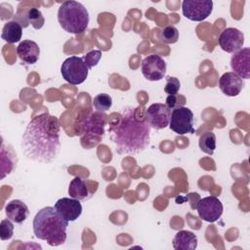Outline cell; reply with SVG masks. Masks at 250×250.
<instances>
[{
    "label": "cell",
    "instance_id": "6da1fadb",
    "mask_svg": "<svg viewBox=\"0 0 250 250\" xmlns=\"http://www.w3.org/2000/svg\"><path fill=\"white\" fill-rule=\"evenodd\" d=\"M61 146L59 119L48 112L33 117L21 140L23 155L42 164L52 163L59 156Z\"/></svg>",
    "mask_w": 250,
    "mask_h": 250
},
{
    "label": "cell",
    "instance_id": "7a4b0ae2",
    "mask_svg": "<svg viewBox=\"0 0 250 250\" xmlns=\"http://www.w3.org/2000/svg\"><path fill=\"white\" fill-rule=\"evenodd\" d=\"M108 133L119 154H138L149 144L150 127L145 116L137 117V107H124L119 117L109 123Z\"/></svg>",
    "mask_w": 250,
    "mask_h": 250
},
{
    "label": "cell",
    "instance_id": "3957f363",
    "mask_svg": "<svg viewBox=\"0 0 250 250\" xmlns=\"http://www.w3.org/2000/svg\"><path fill=\"white\" fill-rule=\"evenodd\" d=\"M68 222L62 219L56 209L46 206L40 209L33 219V232L50 246L62 245L66 240Z\"/></svg>",
    "mask_w": 250,
    "mask_h": 250
},
{
    "label": "cell",
    "instance_id": "277c9868",
    "mask_svg": "<svg viewBox=\"0 0 250 250\" xmlns=\"http://www.w3.org/2000/svg\"><path fill=\"white\" fill-rule=\"evenodd\" d=\"M58 21L61 27L68 33L80 34L88 26L89 13L77 1H64L58 11Z\"/></svg>",
    "mask_w": 250,
    "mask_h": 250
},
{
    "label": "cell",
    "instance_id": "5b68a950",
    "mask_svg": "<svg viewBox=\"0 0 250 250\" xmlns=\"http://www.w3.org/2000/svg\"><path fill=\"white\" fill-rule=\"evenodd\" d=\"M89 68L82 58L71 56L63 61L61 66L62 78L69 84L79 85L83 83L88 76Z\"/></svg>",
    "mask_w": 250,
    "mask_h": 250
},
{
    "label": "cell",
    "instance_id": "8992f818",
    "mask_svg": "<svg viewBox=\"0 0 250 250\" xmlns=\"http://www.w3.org/2000/svg\"><path fill=\"white\" fill-rule=\"evenodd\" d=\"M193 112L188 107L180 106L172 110L169 127L178 135L193 134Z\"/></svg>",
    "mask_w": 250,
    "mask_h": 250
},
{
    "label": "cell",
    "instance_id": "52a82bcc",
    "mask_svg": "<svg viewBox=\"0 0 250 250\" xmlns=\"http://www.w3.org/2000/svg\"><path fill=\"white\" fill-rule=\"evenodd\" d=\"M183 15L192 21H201L207 19L213 11L212 0H184L182 3Z\"/></svg>",
    "mask_w": 250,
    "mask_h": 250
},
{
    "label": "cell",
    "instance_id": "ba28073f",
    "mask_svg": "<svg viewBox=\"0 0 250 250\" xmlns=\"http://www.w3.org/2000/svg\"><path fill=\"white\" fill-rule=\"evenodd\" d=\"M172 110L164 104L156 103L149 105L145 111V118L149 127L160 130L169 125Z\"/></svg>",
    "mask_w": 250,
    "mask_h": 250
},
{
    "label": "cell",
    "instance_id": "9c48e42d",
    "mask_svg": "<svg viewBox=\"0 0 250 250\" xmlns=\"http://www.w3.org/2000/svg\"><path fill=\"white\" fill-rule=\"evenodd\" d=\"M106 117L107 116L101 111L90 113L81 123V134L87 138H94L99 142L104 133Z\"/></svg>",
    "mask_w": 250,
    "mask_h": 250
},
{
    "label": "cell",
    "instance_id": "30bf717a",
    "mask_svg": "<svg viewBox=\"0 0 250 250\" xmlns=\"http://www.w3.org/2000/svg\"><path fill=\"white\" fill-rule=\"evenodd\" d=\"M196 209L199 218L208 223L216 222L223 214V204L216 196H207L199 199Z\"/></svg>",
    "mask_w": 250,
    "mask_h": 250
},
{
    "label": "cell",
    "instance_id": "8fae6325",
    "mask_svg": "<svg viewBox=\"0 0 250 250\" xmlns=\"http://www.w3.org/2000/svg\"><path fill=\"white\" fill-rule=\"evenodd\" d=\"M165 61L158 55H149L142 62V73L149 81H159L166 74Z\"/></svg>",
    "mask_w": 250,
    "mask_h": 250
},
{
    "label": "cell",
    "instance_id": "7c38bea8",
    "mask_svg": "<svg viewBox=\"0 0 250 250\" xmlns=\"http://www.w3.org/2000/svg\"><path fill=\"white\" fill-rule=\"evenodd\" d=\"M219 45L227 53H234L240 50L244 44V34L237 28H225L219 36Z\"/></svg>",
    "mask_w": 250,
    "mask_h": 250
},
{
    "label": "cell",
    "instance_id": "4fadbf2b",
    "mask_svg": "<svg viewBox=\"0 0 250 250\" xmlns=\"http://www.w3.org/2000/svg\"><path fill=\"white\" fill-rule=\"evenodd\" d=\"M54 208L58 214L68 223L76 221L82 213V205L80 200L74 199L72 197L60 198L55 203Z\"/></svg>",
    "mask_w": 250,
    "mask_h": 250
},
{
    "label": "cell",
    "instance_id": "5bb4252c",
    "mask_svg": "<svg viewBox=\"0 0 250 250\" xmlns=\"http://www.w3.org/2000/svg\"><path fill=\"white\" fill-rule=\"evenodd\" d=\"M230 66L232 72L240 78H250V49L241 48L234 52L230 58Z\"/></svg>",
    "mask_w": 250,
    "mask_h": 250
},
{
    "label": "cell",
    "instance_id": "9a60e30c",
    "mask_svg": "<svg viewBox=\"0 0 250 250\" xmlns=\"http://www.w3.org/2000/svg\"><path fill=\"white\" fill-rule=\"evenodd\" d=\"M219 87L226 96L235 97L243 89L244 81L233 72H226L219 80Z\"/></svg>",
    "mask_w": 250,
    "mask_h": 250
},
{
    "label": "cell",
    "instance_id": "2e32d148",
    "mask_svg": "<svg viewBox=\"0 0 250 250\" xmlns=\"http://www.w3.org/2000/svg\"><path fill=\"white\" fill-rule=\"evenodd\" d=\"M19 58L26 64H34L39 60L40 48L32 40H23L17 47Z\"/></svg>",
    "mask_w": 250,
    "mask_h": 250
},
{
    "label": "cell",
    "instance_id": "e0dca14e",
    "mask_svg": "<svg viewBox=\"0 0 250 250\" xmlns=\"http://www.w3.org/2000/svg\"><path fill=\"white\" fill-rule=\"evenodd\" d=\"M5 213L8 219H10L13 223L21 224L27 219L29 210L23 201L20 199H14L6 204Z\"/></svg>",
    "mask_w": 250,
    "mask_h": 250
},
{
    "label": "cell",
    "instance_id": "ac0fdd59",
    "mask_svg": "<svg viewBox=\"0 0 250 250\" xmlns=\"http://www.w3.org/2000/svg\"><path fill=\"white\" fill-rule=\"evenodd\" d=\"M16 21H18L22 27H27L30 23L33 28L41 29L45 23V19L40 10L37 8H29L24 12L22 17H15Z\"/></svg>",
    "mask_w": 250,
    "mask_h": 250
},
{
    "label": "cell",
    "instance_id": "d6986e66",
    "mask_svg": "<svg viewBox=\"0 0 250 250\" xmlns=\"http://www.w3.org/2000/svg\"><path fill=\"white\" fill-rule=\"evenodd\" d=\"M173 247L176 250H194L197 247V237L191 231L180 230L173 239Z\"/></svg>",
    "mask_w": 250,
    "mask_h": 250
},
{
    "label": "cell",
    "instance_id": "ffe728a7",
    "mask_svg": "<svg viewBox=\"0 0 250 250\" xmlns=\"http://www.w3.org/2000/svg\"><path fill=\"white\" fill-rule=\"evenodd\" d=\"M17 154L13 148H5L4 143L1 146V179L10 174L17 166Z\"/></svg>",
    "mask_w": 250,
    "mask_h": 250
},
{
    "label": "cell",
    "instance_id": "44dd1931",
    "mask_svg": "<svg viewBox=\"0 0 250 250\" xmlns=\"http://www.w3.org/2000/svg\"><path fill=\"white\" fill-rule=\"evenodd\" d=\"M22 35V26L16 21H7L3 28L1 37L4 41L13 44L19 42L21 39Z\"/></svg>",
    "mask_w": 250,
    "mask_h": 250
},
{
    "label": "cell",
    "instance_id": "7402d4cb",
    "mask_svg": "<svg viewBox=\"0 0 250 250\" xmlns=\"http://www.w3.org/2000/svg\"><path fill=\"white\" fill-rule=\"evenodd\" d=\"M68 194L70 195V197L77 200L86 199L89 195V190L86 186V183L80 177H75L69 183Z\"/></svg>",
    "mask_w": 250,
    "mask_h": 250
},
{
    "label": "cell",
    "instance_id": "603a6c76",
    "mask_svg": "<svg viewBox=\"0 0 250 250\" xmlns=\"http://www.w3.org/2000/svg\"><path fill=\"white\" fill-rule=\"evenodd\" d=\"M199 148L209 154L212 155L216 148V136L213 132H205L199 137L198 141Z\"/></svg>",
    "mask_w": 250,
    "mask_h": 250
},
{
    "label": "cell",
    "instance_id": "cb8c5ba5",
    "mask_svg": "<svg viewBox=\"0 0 250 250\" xmlns=\"http://www.w3.org/2000/svg\"><path fill=\"white\" fill-rule=\"evenodd\" d=\"M112 105V99L108 94L101 93L98 94L93 100V106L97 111L104 112L107 111Z\"/></svg>",
    "mask_w": 250,
    "mask_h": 250
},
{
    "label": "cell",
    "instance_id": "d4e9b609",
    "mask_svg": "<svg viewBox=\"0 0 250 250\" xmlns=\"http://www.w3.org/2000/svg\"><path fill=\"white\" fill-rule=\"evenodd\" d=\"M161 40L166 44L176 43L179 39V30L174 25L165 26L160 33Z\"/></svg>",
    "mask_w": 250,
    "mask_h": 250
},
{
    "label": "cell",
    "instance_id": "484cf974",
    "mask_svg": "<svg viewBox=\"0 0 250 250\" xmlns=\"http://www.w3.org/2000/svg\"><path fill=\"white\" fill-rule=\"evenodd\" d=\"M14 234V225L10 219H4L0 223V237L2 240L11 239Z\"/></svg>",
    "mask_w": 250,
    "mask_h": 250
},
{
    "label": "cell",
    "instance_id": "4316f807",
    "mask_svg": "<svg viewBox=\"0 0 250 250\" xmlns=\"http://www.w3.org/2000/svg\"><path fill=\"white\" fill-rule=\"evenodd\" d=\"M181 83L177 77L174 76H167L166 77V84L164 87V91L166 94L169 95H178L180 91Z\"/></svg>",
    "mask_w": 250,
    "mask_h": 250
},
{
    "label": "cell",
    "instance_id": "83f0119b",
    "mask_svg": "<svg viewBox=\"0 0 250 250\" xmlns=\"http://www.w3.org/2000/svg\"><path fill=\"white\" fill-rule=\"evenodd\" d=\"M101 58H102V52L100 50H93L87 53L85 56H83L82 60L90 69L98 64Z\"/></svg>",
    "mask_w": 250,
    "mask_h": 250
},
{
    "label": "cell",
    "instance_id": "f1b7e54d",
    "mask_svg": "<svg viewBox=\"0 0 250 250\" xmlns=\"http://www.w3.org/2000/svg\"><path fill=\"white\" fill-rule=\"evenodd\" d=\"M178 96L177 95H169L166 99V105L172 110L174 108L180 107L178 104Z\"/></svg>",
    "mask_w": 250,
    "mask_h": 250
}]
</instances>
